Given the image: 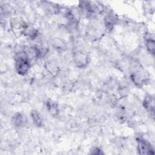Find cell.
<instances>
[{"label":"cell","instance_id":"obj_3","mask_svg":"<svg viewBox=\"0 0 155 155\" xmlns=\"http://www.w3.org/2000/svg\"><path fill=\"white\" fill-rule=\"evenodd\" d=\"M46 106L48 111L51 115L54 116H56L58 115V107L57 104L55 102H54L52 100H48L46 103Z\"/></svg>","mask_w":155,"mask_h":155},{"label":"cell","instance_id":"obj_4","mask_svg":"<svg viewBox=\"0 0 155 155\" xmlns=\"http://www.w3.org/2000/svg\"><path fill=\"white\" fill-rule=\"evenodd\" d=\"M25 118L21 113L15 114L12 118V122L16 127H21L25 124Z\"/></svg>","mask_w":155,"mask_h":155},{"label":"cell","instance_id":"obj_2","mask_svg":"<svg viewBox=\"0 0 155 155\" xmlns=\"http://www.w3.org/2000/svg\"><path fill=\"white\" fill-rule=\"evenodd\" d=\"M137 150L139 153L140 154H154L153 150L150 145L145 140L139 138L137 139Z\"/></svg>","mask_w":155,"mask_h":155},{"label":"cell","instance_id":"obj_1","mask_svg":"<svg viewBox=\"0 0 155 155\" xmlns=\"http://www.w3.org/2000/svg\"><path fill=\"white\" fill-rule=\"evenodd\" d=\"M15 59L17 73L20 75H25L30 68V62L27 53L24 51H20L16 54Z\"/></svg>","mask_w":155,"mask_h":155},{"label":"cell","instance_id":"obj_9","mask_svg":"<svg viewBox=\"0 0 155 155\" xmlns=\"http://www.w3.org/2000/svg\"><path fill=\"white\" fill-rule=\"evenodd\" d=\"M92 154H101L102 153V152L101 151V150H99L98 148H95L93 151L91 152Z\"/></svg>","mask_w":155,"mask_h":155},{"label":"cell","instance_id":"obj_6","mask_svg":"<svg viewBox=\"0 0 155 155\" xmlns=\"http://www.w3.org/2000/svg\"><path fill=\"white\" fill-rule=\"evenodd\" d=\"M146 46L148 51L152 54H154L155 42L153 39L150 38L146 40Z\"/></svg>","mask_w":155,"mask_h":155},{"label":"cell","instance_id":"obj_8","mask_svg":"<svg viewBox=\"0 0 155 155\" xmlns=\"http://www.w3.org/2000/svg\"><path fill=\"white\" fill-rule=\"evenodd\" d=\"M87 56L84 54H82L80 53L79 55L77 56V57L76 58V59L77 60L76 63L79 65V64H85L87 62Z\"/></svg>","mask_w":155,"mask_h":155},{"label":"cell","instance_id":"obj_7","mask_svg":"<svg viewBox=\"0 0 155 155\" xmlns=\"http://www.w3.org/2000/svg\"><path fill=\"white\" fill-rule=\"evenodd\" d=\"M143 105L146 109L153 112L154 111V102L150 97H146L143 102Z\"/></svg>","mask_w":155,"mask_h":155},{"label":"cell","instance_id":"obj_5","mask_svg":"<svg viewBox=\"0 0 155 155\" xmlns=\"http://www.w3.org/2000/svg\"><path fill=\"white\" fill-rule=\"evenodd\" d=\"M30 114L33 124L37 127H41L42 125V120L39 113L36 110H32Z\"/></svg>","mask_w":155,"mask_h":155}]
</instances>
